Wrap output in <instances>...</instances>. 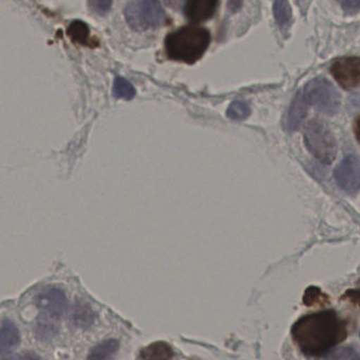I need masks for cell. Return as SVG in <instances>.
Masks as SVG:
<instances>
[{
	"label": "cell",
	"instance_id": "cell-14",
	"mask_svg": "<svg viewBox=\"0 0 360 360\" xmlns=\"http://www.w3.org/2000/svg\"><path fill=\"white\" fill-rule=\"evenodd\" d=\"M120 348L116 340H107L93 347L89 352L88 360H106L113 355Z\"/></svg>",
	"mask_w": 360,
	"mask_h": 360
},
{
	"label": "cell",
	"instance_id": "cell-24",
	"mask_svg": "<svg viewBox=\"0 0 360 360\" xmlns=\"http://www.w3.org/2000/svg\"><path fill=\"white\" fill-rule=\"evenodd\" d=\"M354 131L357 141H359V143H360V115L356 118V120H355Z\"/></svg>",
	"mask_w": 360,
	"mask_h": 360
},
{
	"label": "cell",
	"instance_id": "cell-11",
	"mask_svg": "<svg viewBox=\"0 0 360 360\" xmlns=\"http://www.w3.org/2000/svg\"><path fill=\"white\" fill-rule=\"evenodd\" d=\"M308 105L304 94L298 93L292 103L290 108L289 115H287V128L289 131H296L299 128L302 122H304L308 112Z\"/></svg>",
	"mask_w": 360,
	"mask_h": 360
},
{
	"label": "cell",
	"instance_id": "cell-23",
	"mask_svg": "<svg viewBox=\"0 0 360 360\" xmlns=\"http://www.w3.org/2000/svg\"><path fill=\"white\" fill-rule=\"evenodd\" d=\"M243 0H228V8L230 13L235 14V13L239 12L242 8Z\"/></svg>",
	"mask_w": 360,
	"mask_h": 360
},
{
	"label": "cell",
	"instance_id": "cell-19",
	"mask_svg": "<svg viewBox=\"0 0 360 360\" xmlns=\"http://www.w3.org/2000/svg\"><path fill=\"white\" fill-rule=\"evenodd\" d=\"M330 360H359V354L354 348L342 347L330 354Z\"/></svg>",
	"mask_w": 360,
	"mask_h": 360
},
{
	"label": "cell",
	"instance_id": "cell-8",
	"mask_svg": "<svg viewBox=\"0 0 360 360\" xmlns=\"http://www.w3.org/2000/svg\"><path fill=\"white\" fill-rule=\"evenodd\" d=\"M36 306L40 312L52 319H61L68 306L67 296L63 290L49 287L36 296Z\"/></svg>",
	"mask_w": 360,
	"mask_h": 360
},
{
	"label": "cell",
	"instance_id": "cell-1",
	"mask_svg": "<svg viewBox=\"0 0 360 360\" xmlns=\"http://www.w3.org/2000/svg\"><path fill=\"white\" fill-rule=\"evenodd\" d=\"M291 333L300 351L309 356H321L330 352L348 335L346 323L334 310L302 317L294 323Z\"/></svg>",
	"mask_w": 360,
	"mask_h": 360
},
{
	"label": "cell",
	"instance_id": "cell-26",
	"mask_svg": "<svg viewBox=\"0 0 360 360\" xmlns=\"http://www.w3.org/2000/svg\"><path fill=\"white\" fill-rule=\"evenodd\" d=\"M179 1L180 0H165V2H166L167 6H179Z\"/></svg>",
	"mask_w": 360,
	"mask_h": 360
},
{
	"label": "cell",
	"instance_id": "cell-15",
	"mask_svg": "<svg viewBox=\"0 0 360 360\" xmlns=\"http://www.w3.org/2000/svg\"><path fill=\"white\" fill-rule=\"evenodd\" d=\"M274 16L281 29L289 27L292 20V8L289 0H275Z\"/></svg>",
	"mask_w": 360,
	"mask_h": 360
},
{
	"label": "cell",
	"instance_id": "cell-20",
	"mask_svg": "<svg viewBox=\"0 0 360 360\" xmlns=\"http://www.w3.org/2000/svg\"><path fill=\"white\" fill-rule=\"evenodd\" d=\"M112 2L113 0H89L91 8L101 16L109 13V11L111 10Z\"/></svg>",
	"mask_w": 360,
	"mask_h": 360
},
{
	"label": "cell",
	"instance_id": "cell-4",
	"mask_svg": "<svg viewBox=\"0 0 360 360\" xmlns=\"http://www.w3.org/2000/svg\"><path fill=\"white\" fill-rule=\"evenodd\" d=\"M127 25L135 32L161 27L165 12L161 0H130L124 8Z\"/></svg>",
	"mask_w": 360,
	"mask_h": 360
},
{
	"label": "cell",
	"instance_id": "cell-12",
	"mask_svg": "<svg viewBox=\"0 0 360 360\" xmlns=\"http://www.w3.org/2000/svg\"><path fill=\"white\" fill-rule=\"evenodd\" d=\"M173 356V348L165 342H152L139 353L141 360H170Z\"/></svg>",
	"mask_w": 360,
	"mask_h": 360
},
{
	"label": "cell",
	"instance_id": "cell-27",
	"mask_svg": "<svg viewBox=\"0 0 360 360\" xmlns=\"http://www.w3.org/2000/svg\"><path fill=\"white\" fill-rule=\"evenodd\" d=\"M359 336H360V332H359Z\"/></svg>",
	"mask_w": 360,
	"mask_h": 360
},
{
	"label": "cell",
	"instance_id": "cell-17",
	"mask_svg": "<svg viewBox=\"0 0 360 360\" xmlns=\"http://www.w3.org/2000/svg\"><path fill=\"white\" fill-rule=\"evenodd\" d=\"M329 296L323 293L319 288L310 287L306 290L304 296V302L306 306H323V304H329Z\"/></svg>",
	"mask_w": 360,
	"mask_h": 360
},
{
	"label": "cell",
	"instance_id": "cell-22",
	"mask_svg": "<svg viewBox=\"0 0 360 360\" xmlns=\"http://www.w3.org/2000/svg\"><path fill=\"white\" fill-rule=\"evenodd\" d=\"M342 300L355 304L360 308V290H348L346 293L342 295Z\"/></svg>",
	"mask_w": 360,
	"mask_h": 360
},
{
	"label": "cell",
	"instance_id": "cell-9",
	"mask_svg": "<svg viewBox=\"0 0 360 360\" xmlns=\"http://www.w3.org/2000/svg\"><path fill=\"white\" fill-rule=\"evenodd\" d=\"M219 0H185L184 15L194 23L204 22L213 18Z\"/></svg>",
	"mask_w": 360,
	"mask_h": 360
},
{
	"label": "cell",
	"instance_id": "cell-5",
	"mask_svg": "<svg viewBox=\"0 0 360 360\" xmlns=\"http://www.w3.org/2000/svg\"><path fill=\"white\" fill-rule=\"evenodd\" d=\"M302 94L309 105L325 115L332 116L340 111L342 105L340 92L325 78H314L309 82Z\"/></svg>",
	"mask_w": 360,
	"mask_h": 360
},
{
	"label": "cell",
	"instance_id": "cell-16",
	"mask_svg": "<svg viewBox=\"0 0 360 360\" xmlns=\"http://www.w3.org/2000/svg\"><path fill=\"white\" fill-rule=\"evenodd\" d=\"M135 89L128 80L125 78L116 77L113 82V95L116 98L131 101L135 96Z\"/></svg>",
	"mask_w": 360,
	"mask_h": 360
},
{
	"label": "cell",
	"instance_id": "cell-7",
	"mask_svg": "<svg viewBox=\"0 0 360 360\" xmlns=\"http://www.w3.org/2000/svg\"><path fill=\"white\" fill-rule=\"evenodd\" d=\"M334 179L340 188L348 194L360 190V160L355 155L344 158L334 171Z\"/></svg>",
	"mask_w": 360,
	"mask_h": 360
},
{
	"label": "cell",
	"instance_id": "cell-18",
	"mask_svg": "<svg viewBox=\"0 0 360 360\" xmlns=\"http://www.w3.org/2000/svg\"><path fill=\"white\" fill-rule=\"evenodd\" d=\"M249 114H251L249 105L244 101H232L226 111L228 117L232 120H237V122L247 120Z\"/></svg>",
	"mask_w": 360,
	"mask_h": 360
},
{
	"label": "cell",
	"instance_id": "cell-3",
	"mask_svg": "<svg viewBox=\"0 0 360 360\" xmlns=\"http://www.w3.org/2000/svg\"><path fill=\"white\" fill-rule=\"evenodd\" d=\"M304 143L308 151L323 164H331L337 155V143L329 127L319 120H312L304 128Z\"/></svg>",
	"mask_w": 360,
	"mask_h": 360
},
{
	"label": "cell",
	"instance_id": "cell-2",
	"mask_svg": "<svg viewBox=\"0 0 360 360\" xmlns=\"http://www.w3.org/2000/svg\"><path fill=\"white\" fill-rule=\"evenodd\" d=\"M211 41L209 30L200 25H184L166 36L165 53L171 60L194 65L204 56Z\"/></svg>",
	"mask_w": 360,
	"mask_h": 360
},
{
	"label": "cell",
	"instance_id": "cell-10",
	"mask_svg": "<svg viewBox=\"0 0 360 360\" xmlns=\"http://www.w3.org/2000/svg\"><path fill=\"white\" fill-rule=\"evenodd\" d=\"M20 342L18 328L10 319H2L0 325V354L1 360H13L12 354Z\"/></svg>",
	"mask_w": 360,
	"mask_h": 360
},
{
	"label": "cell",
	"instance_id": "cell-21",
	"mask_svg": "<svg viewBox=\"0 0 360 360\" xmlns=\"http://www.w3.org/2000/svg\"><path fill=\"white\" fill-rule=\"evenodd\" d=\"M342 10L349 15L357 14L360 11V0H337Z\"/></svg>",
	"mask_w": 360,
	"mask_h": 360
},
{
	"label": "cell",
	"instance_id": "cell-13",
	"mask_svg": "<svg viewBox=\"0 0 360 360\" xmlns=\"http://www.w3.org/2000/svg\"><path fill=\"white\" fill-rule=\"evenodd\" d=\"M67 34L72 41L82 46H88L94 48L92 42V38L90 36V30L86 22L82 20H74L70 23L67 29Z\"/></svg>",
	"mask_w": 360,
	"mask_h": 360
},
{
	"label": "cell",
	"instance_id": "cell-6",
	"mask_svg": "<svg viewBox=\"0 0 360 360\" xmlns=\"http://www.w3.org/2000/svg\"><path fill=\"white\" fill-rule=\"evenodd\" d=\"M331 73L345 90H352L360 86V57H340L334 61Z\"/></svg>",
	"mask_w": 360,
	"mask_h": 360
},
{
	"label": "cell",
	"instance_id": "cell-25",
	"mask_svg": "<svg viewBox=\"0 0 360 360\" xmlns=\"http://www.w3.org/2000/svg\"><path fill=\"white\" fill-rule=\"evenodd\" d=\"M20 360H40L39 357L36 356L33 353H25Z\"/></svg>",
	"mask_w": 360,
	"mask_h": 360
}]
</instances>
